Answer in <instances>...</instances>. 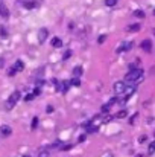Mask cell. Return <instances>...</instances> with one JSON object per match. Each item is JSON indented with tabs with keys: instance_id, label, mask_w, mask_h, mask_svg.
Segmentation results:
<instances>
[{
	"instance_id": "25",
	"label": "cell",
	"mask_w": 155,
	"mask_h": 157,
	"mask_svg": "<svg viewBox=\"0 0 155 157\" xmlns=\"http://www.w3.org/2000/svg\"><path fill=\"white\" fill-rule=\"evenodd\" d=\"M70 55H72V52H70V51H67V52L64 53V59H68V58H70Z\"/></svg>"
},
{
	"instance_id": "12",
	"label": "cell",
	"mask_w": 155,
	"mask_h": 157,
	"mask_svg": "<svg viewBox=\"0 0 155 157\" xmlns=\"http://www.w3.org/2000/svg\"><path fill=\"white\" fill-rule=\"evenodd\" d=\"M68 84H72V86H75V87H79V86H81V81H79L78 78H72V79L68 81Z\"/></svg>"
},
{
	"instance_id": "7",
	"label": "cell",
	"mask_w": 155,
	"mask_h": 157,
	"mask_svg": "<svg viewBox=\"0 0 155 157\" xmlns=\"http://www.w3.org/2000/svg\"><path fill=\"white\" fill-rule=\"evenodd\" d=\"M142 49L146 51V52H151V51H152V43H151V40H145V41H142Z\"/></svg>"
},
{
	"instance_id": "9",
	"label": "cell",
	"mask_w": 155,
	"mask_h": 157,
	"mask_svg": "<svg viewBox=\"0 0 155 157\" xmlns=\"http://www.w3.org/2000/svg\"><path fill=\"white\" fill-rule=\"evenodd\" d=\"M132 48V41H128V43H122V46L117 49V52H123V51H129Z\"/></svg>"
},
{
	"instance_id": "8",
	"label": "cell",
	"mask_w": 155,
	"mask_h": 157,
	"mask_svg": "<svg viewBox=\"0 0 155 157\" xmlns=\"http://www.w3.org/2000/svg\"><path fill=\"white\" fill-rule=\"evenodd\" d=\"M134 92H135V86H126V89H125V92H123V93H125V99H128Z\"/></svg>"
},
{
	"instance_id": "11",
	"label": "cell",
	"mask_w": 155,
	"mask_h": 157,
	"mask_svg": "<svg viewBox=\"0 0 155 157\" xmlns=\"http://www.w3.org/2000/svg\"><path fill=\"white\" fill-rule=\"evenodd\" d=\"M81 75H82V67H81V66H76V67L73 69V76L78 78V76H81Z\"/></svg>"
},
{
	"instance_id": "20",
	"label": "cell",
	"mask_w": 155,
	"mask_h": 157,
	"mask_svg": "<svg viewBox=\"0 0 155 157\" xmlns=\"http://www.w3.org/2000/svg\"><path fill=\"white\" fill-rule=\"evenodd\" d=\"M38 157H49V153H47L46 150H41L40 154H38Z\"/></svg>"
},
{
	"instance_id": "2",
	"label": "cell",
	"mask_w": 155,
	"mask_h": 157,
	"mask_svg": "<svg viewBox=\"0 0 155 157\" xmlns=\"http://www.w3.org/2000/svg\"><path fill=\"white\" fill-rule=\"evenodd\" d=\"M20 96H21V93L20 92H14L11 96H9V99H8V102H6V108L8 110H11L14 105L18 102V99H20Z\"/></svg>"
},
{
	"instance_id": "27",
	"label": "cell",
	"mask_w": 155,
	"mask_h": 157,
	"mask_svg": "<svg viewBox=\"0 0 155 157\" xmlns=\"http://www.w3.org/2000/svg\"><path fill=\"white\" fill-rule=\"evenodd\" d=\"M32 98H35V96H34V95H32V93H31V95H29V96H26V98H24V101H31V99H32Z\"/></svg>"
},
{
	"instance_id": "23",
	"label": "cell",
	"mask_w": 155,
	"mask_h": 157,
	"mask_svg": "<svg viewBox=\"0 0 155 157\" xmlns=\"http://www.w3.org/2000/svg\"><path fill=\"white\" fill-rule=\"evenodd\" d=\"M15 72H17V70H15V69L12 67V69H11V70L8 72V75H9V76H14V75H15Z\"/></svg>"
},
{
	"instance_id": "29",
	"label": "cell",
	"mask_w": 155,
	"mask_h": 157,
	"mask_svg": "<svg viewBox=\"0 0 155 157\" xmlns=\"http://www.w3.org/2000/svg\"><path fill=\"white\" fill-rule=\"evenodd\" d=\"M23 157H31V156H29V154H24V156H23Z\"/></svg>"
},
{
	"instance_id": "17",
	"label": "cell",
	"mask_w": 155,
	"mask_h": 157,
	"mask_svg": "<svg viewBox=\"0 0 155 157\" xmlns=\"http://www.w3.org/2000/svg\"><path fill=\"white\" fill-rule=\"evenodd\" d=\"M117 3V0H105V5L106 6H114Z\"/></svg>"
},
{
	"instance_id": "3",
	"label": "cell",
	"mask_w": 155,
	"mask_h": 157,
	"mask_svg": "<svg viewBox=\"0 0 155 157\" xmlns=\"http://www.w3.org/2000/svg\"><path fill=\"white\" fill-rule=\"evenodd\" d=\"M125 89H126V84L122 82V81H117V82L114 84V92H116L117 95H122V93L125 92Z\"/></svg>"
},
{
	"instance_id": "19",
	"label": "cell",
	"mask_w": 155,
	"mask_h": 157,
	"mask_svg": "<svg viewBox=\"0 0 155 157\" xmlns=\"http://www.w3.org/2000/svg\"><path fill=\"white\" fill-rule=\"evenodd\" d=\"M134 15H135V17L143 18V17H145V12H143V11H135V12H134Z\"/></svg>"
},
{
	"instance_id": "21",
	"label": "cell",
	"mask_w": 155,
	"mask_h": 157,
	"mask_svg": "<svg viewBox=\"0 0 155 157\" xmlns=\"http://www.w3.org/2000/svg\"><path fill=\"white\" fill-rule=\"evenodd\" d=\"M126 116V111L125 110H122V111H119L117 114H116V117H125Z\"/></svg>"
},
{
	"instance_id": "1",
	"label": "cell",
	"mask_w": 155,
	"mask_h": 157,
	"mask_svg": "<svg viewBox=\"0 0 155 157\" xmlns=\"http://www.w3.org/2000/svg\"><path fill=\"white\" fill-rule=\"evenodd\" d=\"M142 76H143V70L142 69H134V70L126 73L125 81H128V82H138L142 79Z\"/></svg>"
},
{
	"instance_id": "26",
	"label": "cell",
	"mask_w": 155,
	"mask_h": 157,
	"mask_svg": "<svg viewBox=\"0 0 155 157\" xmlns=\"http://www.w3.org/2000/svg\"><path fill=\"white\" fill-rule=\"evenodd\" d=\"M53 111V107L52 105H47V108H46V113H52Z\"/></svg>"
},
{
	"instance_id": "6",
	"label": "cell",
	"mask_w": 155,
	"mask_h": 157,
	"mask_svg": "<svg viewBox=\"0 0 155 157\" xmlns=\"http://www.w3.org/2000/svg\"><path fill=\"white\" fill-rule=\"evenodd\" d=\"M11 133H12V128L9 125H2L0 127V134L2 136H9Z\"/></svg>"
},
{
	"instance_id": "14",
	"label": "cell",
	"mask_w": 155,
	"mask_h": 157,
	"mask_svg": "<svg viewBox=\"0 0 155 157\" xmlns=\"http://www.w3.org/2000/svg\"><path fill=\"white\" fill-rule=\"evenodd\" d=\"M14 69H15V70H23V69H24V66H23V63L18 59V61L15 63V67H14Z\"/></svg>"
},
{
	"instance_id": "31",
	"label": "cell",
	"mask_w": 155,
	"mask_h": 157,
	"mask_svg": "<svg viewBox=\"0 0 155 157\" xmlns=\"http://www.w3.org/2000/svg\"><path fill=\"white\" fill-rule=\"evenodd\" d=\"M154 34H155V31H154Z\"/></svg>"
},
{
	"instance_id": "5",
	"label": "cell",
	"mask_w": 155,
	"mask_h": 157,
	"mask_svg": "<svg viewBox=\"0 0 155 157\" xmlns=\"http://www.w3.org/2000/svg\"><path fill=\"white\" fill-rule=\"evenodd\" d=\"M0 15L2 17H9V11H8V8H6V5L3 3V0H0Z\"/></svg>"
},
{
	"instance_id": "28",
	"label": "cell",
	"mask_w": 155,
	"mask_h": 157,
	"mask_svg": "<svg viewBox=\"0 0 155 157\" xmlns=\"http://www.w3.org/2000/svg\"><path fill=\"white\" fill-rule=\"evenodd\" d=\"M3 64H5V61H3V58H0V67H3Z\"/></svg>"
},
{
	"instance_id": "18",
	"label": "cell",
	"mask_w": 155,
	"mask_h": 157,
	"mask_svg": "<svg viewBox=\"0 0 155 157\" xmlns=\"http://www.w3.org/2000/svg\"><path fill=\"white\" fill-rule=\"evenodd\" d=\"M154 153H155V140L149 145V154H154Z\"/></svg>"
},
{
	"instance_id": "15",
	"label": "cell",
	"mask_w": 155,
	"mask_h": 157,
	"mask_svg": "<svg viewBox=\"0 0 155 157\" xmlns=\"http://www.w3.org/2000/svg\"><path fill=\"white\" fill-rule=\"evenodd\" d=\"M140 29V25L138 23H135V25H131V26H128V31H138Z\"/></svg>"
},
{
	"instance_id": "16",
	"label": "cell",
	"mask_w": 155,
	"mask_h": 157,
	"mask_svg": "<svg viewBox=\"0 0 155 157\" xmlns=\"http://www.w3.org/2000/svg\"><path fill=\"white\" fill-rule=\"evenodd\" d=\"M37 125H38V117H34V119H32V125H31V128H32V130H35V128H37Z\"/></svg>"
},
{
	"instance_id": "22",
	"label": "cell",
	"mask_w": 155,
	"mask_h": 157,
	"mask_svg": "<svg viewBox=\"0 0 155 157\" xmlns=\"http://www.w3.org/2000/svg\"><path fill=\"white\" fill-rule=\"evenodd\" d=\"M6 35H8V32H6V29H5V28H0V37H3V38H5Z\"/></svg>"
},
{
	"instance_id": "10",
	"label": "cell",
	"mask_w": 155,
	"mask_h": 157,
	"mask_svg": "<svg viewBox=\"0 0 155 157\" xmlns=\"http://www.w3.org/2000/svg\"><path fill=\"white\" fill-rule=\"evenodd\" d=\"M52 46H53V48H61V46H62V41H61V38H58V37L52 38Z\"/></svg>"
},
{
	"instance_id": "13",
	"label": "cell",
	"mask_w": 155,
	"mask_h": 157,
	"mask_svg": "<svg viewBox=\"0 0 155 157\" xmlns=\"http://www.w3.org/2000/svg\"><path fill=\"white\" fill-rule=\"evenodd\" d=\"M35 6H37L35 2H24V8H28V9H32V8H35Z\"/></svg>"
},
{
	"instance_id": "30",
	"label": "cell",
	"mask_w": 155,
	"mask_h": 157,
	"mask_svg": "<svg viewBox=\"0 0 155 157\" xmlns=\"http://www.w3.org/2000/svg\"><path fill=\"white\" fill-rule=\"evenodd\" d=\"M154 14H155V9H154Z\"/></svg>"
},
{
	"instance_id": "24",
	"label": "cell",
	"mask_w": 155,
	"mask_h": 157,
	"mask_svg": "<svg viewBox=\"0 0 155 157\" xmlns=\"http://www.w3.org/2000/svg\"><path fill=\"white\" fill-rule=\"evenodd\" d=\"M40 93H41V90H40V89H35V90L32 92V95H34V96H38Z\"/></svg>"
},
{
	"instance_id": "4",
	"label": "cell",
	"mask_w": 155,
	"mask_h": 157,
	"mask_svg": "<svg viewBox=\"0 0 155 157\" xmlns=\"http://www.w3.org/2000/svg\"><path fill=\"white\" fill-rule=\"evenodd\" d=\"M47 34H49V31H47L46 28L40 29V34H38V41H40V43H44V40L47 38Z\"/></svg>"
}]
</instances>
